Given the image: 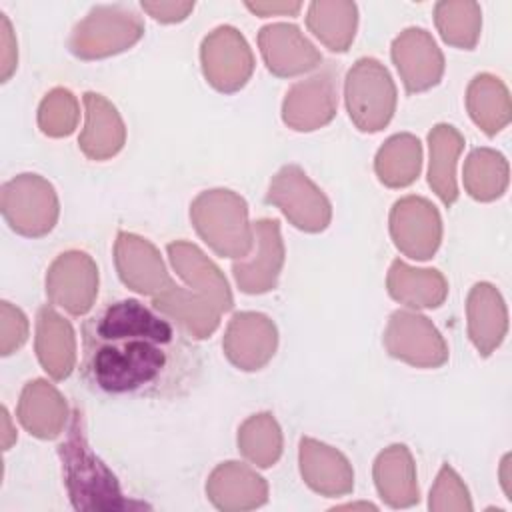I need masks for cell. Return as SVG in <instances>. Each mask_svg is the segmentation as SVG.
I'll return each mask as SVG.
<instances>
[{"instance_id":"cell-1","label":"cell","mask_w":512,"mask_h":512,"mask_svg":"<svg viewBox=\"0 0 512 512\" xmlns=\"http://www.w3.org/2000/svg\"><path fill=\"white\" fill-rule=\"evenodd\" d=\"M200 354L168 316L136 298L108 300L82 324L84 384L110 398H178L198 380Z\"/></svg>"},{"instance_id":"cell-2","label":"cell","mask_w":512,"mask_h":512,"mask_svg":"<svg viewBox=\"0 0 512 512\" xmlns=\"http://www.w3.org/2000/svg\"><path fill=\"white\" fill-rule=\"evenodd\" d=\"M58 456L62 462L64 484L76 510L110 512L142 506L124 498L112 470L94 454L86 436L84 416L78 408L72 412L68 434L58 446Z\"/></svg>"},{"instance_id":"cell-3","label":"cell","mask_w":512,"mask_h":512,"mask_svg":"<svg viewBox=\"0 0 512 512\" xmlns=\"http://www.w3.org/2000/svg\"><path fill=\"white\" fill-rule=\"evenodd\" d=\"M190 220L218 256L242 260L252 252L254 230L248 204L240 194L226 188L200 192L190 204Z\"/></svg>"},{"instance_id":"cell-4","label":"cell","mask_w":512,"mask_h":512,"mask_svg":"<svg viewBox=\"0 0 512 512\" xmlns=\"http://www.w3.org/2000/svg\"><path fill=\"white\" fill-rule=\"evenodd\" d=\"M344 100L352 124L360 132H380L396 112V86L388 68L376 58H360L344 80Z\"/></svg>"},{"instance_id":"cell-5","label":"cell","mask_w":512,"mask_h":512,"mask_svg":"<svg viewBox=\"0 0 512 512\" xmlns=\"http://www.w3.org/2000/svg\"><path fill=\"white\" fill-rule=\"evenodd\" d=\"M144 36V20L124 4L96 6L82 18L68 40L80 60H100L132 48Z\"/></svg>"},{"instance_id":"cell-6","label":"cell","mask_w":512,"mask_h":512,"mask_svg":"<svg viewBox=\"0 0 512 512\" xmlns=\"http://www.w3.org/2000/svg\"><path fill=\"white\" fill-rule=\"evenodd\" d=\"M0 210L16 234L42 238L56 226L60 204L54 186L40 174L28 172L2 184Z\"/></svg>"},{"instance_id":"cell-7","label":"cell","mask_w":512,"mask_h":512,"mask_svg":"<svg viewBox=\"0 0 512 512\" xmlns=\"http://www.w3.org/2000/svg\"><path fill=\"white\" fill-rule=\"evenodd\" d=\"M266 202L276 206L302 232H322L332 220L330 200L296 164L282 166L274 174Z\"/></svg>"},{"instance_id":"cell-8","label":"cell","mask_w":512,"mask_h":512,"mask_svg":"<svg viewBox=\"0 0 512 512\" xmlns=\"http://www.w3.org/2000/svg\"><path fill=\"white\" fill-rule=\"evenodd\" d=\"M202 74L206 82L224 94L246 86L254 72V54L246 38L234 26L214 28L200 46Z\"/></svg>"},{"instance_id":"cell-9","label":"cell","mask_w":512,"mask_h":512,"mask_svg":"<svg viewBox=\"0 0 512 512\" xmlns=\"http://www.w3.org/2000/svg\"><path fill=\"white\" fill-rule=\"evenodd\" d=\"M338 108V66L324 64L316 74L296 82L284 96L282 120L296 132H312L332 122Z\"/></svg>"},{"instance_id":"cell-10","label":"cell","mask_w":512,"mask_h":512,"mask_svg":"<svg viewBox=\"0 0 512 512\" xmlns=\"http://www.w3.org/2000/svg\"><path fill=\"white\" fill-rule=\"evenodd\" d=\"M384 348L390 356L416 366L440 368L448 360V344L424 314L396 310L384 330Z\"/></svg>"},{"instance_id":"cell-11","label":"cell","mask_w":512,"mask_h":512,"mask_svg":"<svg viewBox=\"0 0 512 512\" xmlns=\"http://www.w3.org/2000/svg\"><path fill=\"white\" fill-rule=\"evenodd\" d=\"M46 294L52 304L72 316L92 310L98 294V266L82 250H68L56 256L46 272Z\"/></svg>"},{"instance_id":"cell-12","label":"cell","mask_w":512,"mask_h":512,"mask_svg":"<svg viewBox=\"0 0 512 512\" xmlns=\"http://www.w3.org/2000/svg\"><path fill=\"white\" fill-rule=\"evenodd\" d=\"M390 236L404 256L428 260L442 242L440 212L422 196H404L390 210Z\"/></svg>"},{"instance_id":"cell-13","label":"cell","mask_w":512,"mask_h":512,"mask_svg":"<svg viewBox=\"0 0 512 512\" xmlns=\"http://www.w3.org/2000/svg\"><path fill=\"white\" fill-rule=\"evenodd\" d=\"M252 230V252L242 260H234L232 274L244 294H266L276 288L284 266L280 222L274 218H262L252 224Z\"/></svg>"},{"instance_id":"cell-14","label":"cell","mask_w":512,"mask_h":512,"mask_svg":"<svg viewBox=\"0 0 512 512\" xmlns=\"http://www.w3.org/2000/svg\"><path fill=\"white\" fill-rule=\"evenodd\" d=\"M114 262L122 284L142 296L154 298L174 284L158 248L138 234L120 232L116 236Z\"/></svg>"},{"instance_id":"cell-15","label":"cell","mask_w":512,"mask_h":512,"mask_svg":"<svg viewBox=\"0 0 512 512\" xmlns=\"http://www.w3.org/2000/svg\"><path fill=\"white\" fill-rule=\"evenodd\" d=\"M390 54L408 94L426 92L442 80L444 56L428 30L406 28L394 38Z\"/></svg>"},{"instance_id":"cell-16","label":"cell","mask_w":512,"mask_h":512,"mask_svg":"<svg viewBox=\"0 0 512 512\" xmlns=\"http://www.w3.org/2000/svg\"><path fill=\"white\" fill-rule=\"evenodd\" d=\"M278 346L276 324L260 312H238L230 318L222 348L230 364L244 372L264 368Z\"/></svg>"},{"instance_id":"cell-17","label":"cell","mask_w":512,"mask_h":512,"mask_svg":"<svg viewBox=\"0 0 512 512\" xmlns=\"http://www.w3.org/2000/svg\"><path fill=\"white\" fill-rule=\"evenodd\" d=\"M258 48L266 68L280 78L300 76L322 62L318 48L296 24L276 22L258 32Z\"/></svg>"},{"instance_id":"cell-18","label":"cell","mask_w":512,"mask_h":512,"mask_svg":"<svg viewBox=\"0 0 512 512\" xmlns=\"http://www.w3.org/2000/svg\"><path fill=\"white\" fill-rule=\"evenodd\" d=\"M208 500L224 512H244L266 504L268 484L250 466L242 462L218 464L206 480Z\"/></svg>"},{"instance_id":"cell-19","label":"cell","mask_w":512,"mask_h":512,"mask_svg":"<svg viewBox=\"0 0 512 512\" xmlns=\"http://www.w3.org/2000/svg\"><path fill=\"white\" fill-rule=\"evenodd\" d=\"M302 480L318 494L328 498L346 496L354 490V470L348 458L314 438H302L298 450Z\"/></svg>"},{"instance_id":"cell-20","label":"cell","mask_w":512,"mask_h":512,"mask_svg":"<svg viewBox=\"0 0 512 512\" xmlns=\"http://www.w3.org/2000/svg\"><path fill=\"white\" fill-rule=\"evenodd\" d=\"M86 122L78 138V146L90 160H108L126 144V126L116 106L98 92L84 94Z\"/></svg>"},{"instance_id":"cell-21","label":"cell","mask_w":512,"mask_h":512,"mask_svg":"<svg viewBox=\"0 0 512 512\" xmlns=\"http://www.w3.org/2000/svg\"><path fill=\"white\" fill-rule=\"evenodd\" d=\"M468 336L480 356H490L508 330V310L502 294L488 282L472 286L466 298Z\"/></svg>"},{"instance_id":"cell-22","label":"cell","mask_w":512,"mask_h":512,"mask_svg":"<svg viewBox=\"0 0 512 512\" xmlns=\"http://www.w3.org/2000/svg\"><path fill=\"white\" fill-rule=\"evenodd\" d=\"M152 306L174 320L188 336L198 340L212 336L224 314V310L206 294L176 284L154 296Z\"/></svg>"},{"instance_id":"cell-23","label":"cell","mask_w":512,"mask_h":512,"mask_svg":"<svg viewBox=\"0 0 512 512\" xmlns=\"http://www.w3.org/2000/svg\"><path fill=\"white\" fill-rule=\"evenodd\" d=\"M16 416L32 436L52 440L62 434L68 422V406L56 386L36 378L22 388Z\"/></svg>"},{"instance_id":"cell-24","label":"cell","mask_w":512,"mask_h":512,"mask_svg":"<svg viewBox=\"0 0 512 512\" xmlns=\"http://www.w3.org/2000/svg\"><path fill=\"white\" fill-rule=\"evenodd\" d=\"M168 258L184 284L212 298L224 312L232 310L234 298L220 268L192 242L174 240L166 246Z\"/></svg>"},{"instance_id":"cell-25","label":"cell","mask_w":512,"mask_h":512,"mask_svg":"<svg viewBox=\"0 0 512 512\" xmlns=\"http://www.w3.org/2000/svg\"><path fill=\"white\" fill-rule=\"evenodd\" d=\"M34 348L40 366L54 380H64L76 366V338L70 322L50 304L38 310Z\"/></svg>"},{"instance_id":"cell-26","label":"cell","mask_w":512,"mask_h":512,"mask_svg":"<svg viewBox=\"0 0 512 512\" xmlns=\"http://www.w3.org/2000/svg\"><path fill=\"white\" fill-rule=\"evenodd\" d=\"M372 476L380 498L388 506L410 508L418 504L420 488L416 482V464L404 444L384 448L374 460Z\"/></svg>"},{"instance_id":"cell-27","label":"cell","mask_w":512,"mask_h":512,"mask_svg":"<svg viewBox=\"0 0 512 512\" xmlns=\"http://www.w3.org/2000/svg\"><path fill=\"white\" fill-rule=\"evenodd\" d=\"M388 294L408 308H438L448 296V282L434 268H412L400 258L386 276Z\"/></svg>"},{"instance_id":"cell-28","label":"cell","mask_w":512,"mask_h":512,"mask_svg":"<svg viewBox=\"0 0 512 512\" xmlns=\"http://www.w3.org/2000/svg\"><path fill=\"white\" fill-rule=\"evenodd\" d=\"M428 148V184L442 204L450 208L458 198L456 164L464 148V136L452 124H436L428 134Z\"/></svg>"},{"instance_id":"cell-29","label":"cell","mask_w":512,"mask_h":512,"mask_svg":"<svg viewBox=\"0 0 512 512\" xmlns=\"http://www.w3.org/2000/svg\"><path fill=\"white\" fill-rule=\"evenodd\" d=\"M466 110L486 136H496L512 116L508 88L494 74H476L466 90Z\"/></svg>"},{"instance_id":"cell-30","label":"cell","mask_w":512,"mask_h":512,"mask_svg":"<svg viewBox=\"0 0 512 512\" xmlns=\"http://www.w3.org/2000/svg\"><path fill=\"white\" fill-rule=\"evenodd\" d=\"M308 30L332 52H346L356 36L358 8L346 0H316L308 6Z\"/></svg>"},{"instance_id":"cell-31","label":"cell","mask_w":512,"mask_h":512,"mask_svg":"<svg viewBox=\"0 0 512 512\" xmlns=\"http://www.w3.org/2000/svg\"><path fill=\"white\" fill-rule=\"evenodd\" d=\"M422 168V144L414 134L390 136L374 158V172L388 188L410 186Z\"/></svg>"},{"instance_id":"cell-32","label":"cell","mask_w":512,"mask_h":512,"mask_svg":"<svg viewBox=\"0 0 512 512\" xmlns=\"http://www.w3.org/2000/svg\"><path fill=\"white\" fill-rule=\"evenodd\" d=\"M508 162L492 148H474L464 162V188L480 202H492L500 198L508 188Z\"/></svg>"},{"instance_id":"cell-33","label":"cell","mask_w":512,"mask_h":512,"mask_svg":"<svg viewBox=\"0 0 512 512\" xmlns=\"http://www.w3.org/2000/svg\"><path fill=\"white\" fill-rule=\"evenodd\" d=\"M238 450L258 468L274 466L282 456V430L270 412L246 418L238 428Z\"/></svg>"},{"instance_id":"cell-34","label":"cell","mask_w":512,"mask_h":512,"mask_svg":"<svg viewBox=\"0 0 512 512\" xmlns=\"http://www.w3.org/2000/svg\"><path fill=\"white\" fill-rule=\"evenodd\" d=\"M434 22L446 44L472 50L480 38L482 10L476 2L446 0L434 6Z\"/></svg>"},{"instance_id":"cell-35","label":"cell","mask_w":512,"mask_h":512,"mask_svg":"<svg viewBox=\"0 0 512 512\" xmlns=\"http://www.w3.org/2000/svg\"><path fill=\"white\" fill-rule=\"evenodd\" d=\"M80 118L76 96L68 88H52L38 106V128L50 138L70 136Z\"/></svg>"},{"instance_id":"cell-36","label":"cell","mask_w":512,"mask_h":512,"mask_svg":"<svg viewBox=\"0 0 512 512\" xmlns=\"http://www.w3.org/2000/svg\"><path fill=\"white\" fill-rule=\"evenodd\" d=\"M428 508L432 512H470L472 500L466 484L450 464H444L430 490Z\"/></svg>"},{"instance_id":"cell-37","label":"cell","mask_w":512,"mask_h":512,"mask_svg":"<svg viewBox=\"0 0 512 512\" xmlns=\"http://www.w3.org/2000/svg\"><path fill=\"white\" fill-rule=\"evenodd\" d=\"M28 340V318L20 308L0 302V354L10 356Z\"/></svg>"},{"instance_id":"cell-38","label":"cell","mask_w":512,"mask_h":512,"mask_svg":"<svg viewBox=\"0 0 512 512\" xmlns=\"http://www.w3.org/2000/svg\"><path fill=\"white\" fill-rule=\"evenodd\" d=\"M0 80L8 82L18 66V48L12 24L4 12H0Z\"/></svg>"},{"instance_id":"cell-39","label":"cell","mask_w":512,"mask_h":512,"mask_svg":"<svg viewBox=\"0 0 512 512\" xmlns=\"http://www.w3.org/2000/svg\"><path fill=\"white\" fill-rule=\"evenodd\" d=\"M142 10L164 24L182 22L194 10V2H140Z\"/></svg>"},{"instance_id":"cell-40","label":"cell","mask_w":512,"mask_h":512,"mask_svg":"<svg viewBox=\"0 0 512 512\" xmlns=\"http://www.w3.org/2000/svg\"><path fill=\"white\" fill-rule=\"evenodd\" d=\"M246 8L258 16H272V14L296 16L302 4L300 2H246Z\"/></svg>"},{"instance_id":"cell-41","label":"cell","mask_w":512,"mask_h":512,"mask_svg":"<svg viewBox=\"0 0 512 512\" xmlns=\"http://www.w3.org/2000/svg\"><path fill=\"white\" fill-rule=\"evenodd\" d=\"M2 426H4L2 446H4V450H8L12 446V442H16V430L10 426V416H8L6 408H2Z\"/></svg>"},{"instance_id":"cell-42","label":"cell","mask_w":512,"mask_h":512,"mask_svg":"<svg viewBox=\"0 0 512 512\" xmlns=\"http://www.w3.org/2000/svg\"><path fill=\"white\" fill-rule=\"evenodd\" d=\"M508 458H510V456H504V460H502V472H500V476H502L504 492L508 494V498H512V496H510V486H508V474H506V464H508Z\"/></svg>"}]
</instances>
